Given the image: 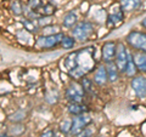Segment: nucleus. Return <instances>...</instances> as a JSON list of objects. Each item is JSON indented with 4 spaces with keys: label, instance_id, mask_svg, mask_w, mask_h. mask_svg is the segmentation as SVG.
<instances>
[{
    "label": "nucleus",
    "instance_id": "5701e85b",
    "mask_svg": "<svg viewBox=\"0 0 146 137\" xmlns=\"http://www.w3.org/2000/svg\"><path fill=\"white\" fill-rule=\"evenodd\" d=\"M80 84H82V86H83L85 94H89V95L95 94L94 89H93V80L88 79V78H83V79H80Z\"/></svg>",
    "mask_w": 146,
    "mask_h": 137
},
{
    "label": "nucleus",
    "instance_id": "20e7f679",
    "mask_svg": "<svg viewBox=\"0 0 146 137\" xmlns=\"http://www.w3.org/2000/svg\"><path fill=\"white\" fill-rule=\"evenodd\" d=\"M125 41L129 47L134 49L138 52L146 53V33L141 30H131L127 34Z\"/></svg>",
    "mask_w": 146,
    "mask_h": 137
},
{
    "label": "nucleus",
    "instance_id": "39448f33",
    "mask_svg": "<svg viewBox=\"0 0 146 137\" xmlns=\"http://www.w3.org/2000/svg\"><path fill=\"white\" fill-rule=\"evenodd\" d=\"M65 96H66V99L68 102H83L85 91L80 83L72 81V83L67 86V89L65 91Z\"/></svg>",
    "mask_w": 146,
    "mask_h": 137
},
{
    "label": "nucleus",
    "instance_id": "c756f323",
    "mask_svg": "<svg viewBox=\"0 0 146 137\" xmlns=\"http://www.w3.org/2000/svg\"><path fill=\"white\" fill-rule=\"evenodd\" d=\"M0 137H13V136L7 135V134H1V136H0Z\"/></svg>",
    "mask_w": 146,
    "mask_h": 137
},
{
    "label": "nucleus",
    "instance_id": "cd10ccee",
    "mask_svg": "<svg viewBox=\"0 0 146 137\" xmlns=\"http://www.w3.org/2000/svg\"><path fill=\"white\" fill-rule=\"evenodd\" d=\"M42 137H56V136H55V131L52 129H48L42 134Z\"/></svg>",
    "mask_w": 146,
    "mask_h": 137
},
{
    "label": "nucleus",
    "instance_id": "4468645a",
    "mask_svg": "<svg viewBox=\"0 0 146 137\" xmlns=\"http://www.w3.org/2000/svg\"><path fill=\"white\" fill-rule=\"evenodd\" d=\"M106 69H107V75H108V81L110 83H116L118 80V78H119V74L121 72L118 69L117 65L113 62H110V63H106Z\"/></svg>",
    "mask_w": 146,
    "mask_h": 137
},
{
    "label": "nucleus",
    "instance_id": "f03ea898",
    "mask_svg": "<svg viewBox=\"0 0 146 137\" xmlns=\"http://www.w3.org/2000/svg\"><path fill=\"white\" fill-rule=\"evenodd\" d=\"M95 32L94 24L89 21H80L71 29V34L78 41H85L93 36Z\"/></svg>",
    "mask_w": 146,
    "mask_h": 137
},
{
    "label": "nucleus",
    "instance_id": "1a4fd4ad",
    "mask_svg": "<svg viewBox=\"0 0 146 137\" xmlns=\"http://www.w3.org/2000/svg\"><path fill=\"white\" fill-rule=\"evenodd\" d=\"M117 47H118V43H116V41L104 43L102 47H101V58H102L105 65L115 61L116 55H117Z\"/></svg>",
    "mask_w": 146,
    "mask_h": 137
},
{
    "label": "nucleus",
    "instance_id": "ddd939ff",
    "mask_svg": "<svg viewBox=\"0 0 146 137\" xmlns=\"http://www.w3.org/2000/svg\"><path fill=\"white\" fill-rule=\"evenodd\" d=\"M78 15H77V12L74 10H71L65 13V16L62 18V26L65 27V28H73L77 23H78Z\"/></svg>",
    "mask_w": 146,
    "mask_h": 137
},
{
    "label": "nucleus",
    "instance_id": "aec40b11",
    "mask_svg": "<svg viewBox=\"0 0 146 137\" xmlns=\"http://www.w3.org/2000/svg\"><path fill=\"white\" fill-rule=\"evenodd\" d=\"M9 7H10L11 12L15 16H21V15L25 13V7H23V5H22V3L20 1V0H11Z\"/></svg>",
    "mask_w": 146,
    "mask_h": 137
},
{
    "label": "nucleus",
    "instance_id": "7ed1b4c3",
    "mask_svg": "<svg viewBox=\"0 0 146 137\" xmlns=\"http://www.w3.org/2000/svg\"><path fill=\"white\" fill-rule=\"evenodd\" d=\"M63 38H65V34L62 32L49 35H42L35 40V46L40 50H52L60 46Z\"/></svg>",
    "mask_w": 146,
    "mask_h": 137
},
{
    "label": "nucleus",
    "instance_id": "393cba45",
    "mask_svg": "<svg viewBox=\"0 0 146 137\" xmlns=\"http://www.w3.org/2000/svg\"><path fill=\"white\" fill-rule=\"evenodd\" d=\"M72 129V120L71 119H66L63 120L60 124V130L62 134H70Z\"/></svg>",
    "mask_w": 146,
    "mask_h": 137
},
{
    "label": "nucleus",
    "instance_id": "4be33fe9",
    "mask_svg": "<svg viewBox=\"0 0 146 137\" xmlns=\"http://www.w3.org/2000/svg\"><path fill=\"white\" fill-rule=\"evenodd\" d=\"M76 41H77V40L73 38L72 35H65V38L62 39V43H61L60 46H61L62 49H66V50L73 49V46L76 45Z\"/></svg>",
    "mask_w": 146,
    "mask_h": 137
},
{
    "label": "nucleus",
    "instance_id": "b1692460",
    "mask_svg": "<svg viewBox=\"0 0 146 137\" xmlns=\"http://www.w3.org/2000/svg\"><path fill=\"white\" fill-rule=\"evenodd\" d=\"M44 1L43 0H28V3H27V7L29 9V10H33V11H38L40 7L43 6Z\"/></svg>",
    "mask_w": 146,
    "mask_h": 137
},
{
    "label": "nucleus",
    "instance_id": "a211bd4d",
    "mask_svg": "<svg viewBox=\"0 0 146 137\" xmlns=\"http://www.w3.org/2000/svg\"><path fill=\"white\" fill-rule=\"evenodd\" d=\"M134 60L136 63L139 72L146 74V53L145 52H138L134 55Z\"/></svg>",
    "mask_w": 146,
    "mask_h": 137
},
{
    "label": "nucleus",
    "instance_id": "f8f14e48",
    "mask_svg": "<svg viewBox=\"0 0 146 137\" xmlns=\"http://www.w3.org/2000/svg\"><path fill=\"white\" fill-rule=\"evenodd\" d=\"M67 111L71 115L76 117V115H80V114L88 113L89 109L82 102H70L68 103V107H67Z\"/></svg>",
    "mask_w": 146,
    "mask_h": 137
},
{
    "label": "nucleus",
    "instance_id": "a878e982",
    "mask_svg": "<svg viewBox=\"0 0 146 137\" xmlns=\"http://www.w3.org/2000/svg\"><path fill=\"white\" fill-rule=\"evenodd\" d=\"M39 27H48L51 24V16H43L40 17L39 20H36Z\"/></svg>",
    "mask_w": 146,
    "mask_h": 137
},
{
    "label": "nucleus",
    "instance_id": "6ab92c4d",
    "mask_svg": "<svg viewBox=\"0 0 146 137\" xmlns=\"http://www.w3.org/2000/svg\"><path fill=\"white\" fill-rule=\"evenodd\" d=\"M39 13L40 16H52L55 12H56V6L54 5V4L51 3H44L43 6L39 9L38 11H36Z\"/></svg>",
    "mask_w": 146,
    "mask_h": 137
},
{
    "label": "nucleus",
    "instance_id": "412c9836",
    "mask_svg": "<svg viewBox=\"0 0 146 137\" xmlns=\"http://www.w3.org/2000/svg\"><path fill=\"white\" fill-rule=\"evenodd\" d=\"M7 119L10 120L11 123H21V121H23L26 119V112L25 111H17L15 113H12L10 114V115L7 117Z\"/></svg>",
    "mask_w": 146,
    "mask_h": 137
},
{
    "label": "nucleus",
    "instance_id": "0eeeda50",
    "mask_svg": "<svg viewBox=\"0 0 146 137\" xmlns=\"http://www.w3.org/2000/svg\"><path fill=\"white\" fill-rule=\"evenodd\" d=\"M112 10V7H111ZM123 9L121 7V4H115V6H113V10L111 12H108V15L106 17V24L108 28H113V27L118 26L119 23H122L123 20H124V13H123Z\"/></svg>",
    "mask_w": 146,
    "mask_h": 137
},
{
    "label": "nucleus",
    "instance_id": "423d86ee",
    "mask_svg": "<svg viewBox=\"0 0 146 137\" xmlns=\"http://www.w3.org/2000/svg\"><path fill=\"white\" fill-rule=\"evenodd\" d=\"M130 51L125 47L124 44L118 43V47H117V55L115 58V63L117 65L118 69L122 74H124V72L127 69L128 62H129V57H130Z\"/></svg>",
    "mask_w": 146,
    "mask_h": 137
},
{
    "label": "nucleus",
    "instance_id": "f3484780",
    "mask_svg": "<svg viewBox=\"0 0 146 137\" xmlns=\"http://www.w3.org/2000/svg\"><path fill=\"white\" fill-rule=\"evenodd\" d=\"M21 23L23 24L25 30L28 32V33H32V34L38 33V30L40 28V27L38 26V22H34L33 20H29V18H27V17L21 21Z\"/></svg>",
    "mask_w": 146,
    "mask_h": 137
},
{
    "label": "nucleus",
    "instance_id": "2eb2a0df",
    "mask_svg": "<svg viewBox=\"0 0 146 137\" xmlns=\"http://www.w3.org/2000/svg\"><path fill=\"white\" fill-rule=\"evenodd\" d=\"M119 4H121V7L123 9V11L131 12V11H135L140 6L141 0H119Z\"/></svg>",
    "mask_w": 146,
    "mask_h": 137
},
{
    "label": "nucleus",
    "instance_id": "dca6fc26",
    "mask_svg": "<svg viewBox=\"0 0 146 137\" xmlns=\"http://www.w3.org/2000/svg\"><path fill=\"white\" fill-rule=\"evenodd\" d=\"M138 72H139V69H138V67H136V63H135V60H134V55L130 53L129 62H128L124 75H127L128 78H134V76H136V73Z\"/></svg>",
    "mask_w": 146,
    "mask_h": 137
},
{
    "label": "nucleus",
    "instance_id": "9b49d317",
    "mask_svg": "<svg viewBox=\"0 0 146 137\" xmlns=\"http://www.w3.org/2000/svg\"><path fill=\"white\" fill-rule=\"evenodd\" d=\"M93 81L99 86H104V85H106L108 83V75H107L106 66L101 65L94 70Z\"/></svg>",
    "mask_w": 146,
    "mask_h": 137
},
{
    "label": "nucleus",
    "instance_id": "9d476101",
    "mask_svg": "<svg viewBox=\"0 0 146 137\" xmlns=\"http://www.w3.org/2000/svg\"><path fill=\"white\" fill-rule=\"evenodd\" d=\"M131 89L138 98H146V76L136 75L131 79Z\"/></svg>",
    "mask_w": 146,
    "mask_h": 137
},
{
    "label": "nucleus",
    "instance_id": "f257e3e1",
    "mask_svg": "<svg viewBox=\"0 0 146 137\" xmlns=\"http://www.w3.org/2000/svg\"><path fill=\"white\" fill-rule=\"evenodd\" d=\"M95 52V46H88L71 52L65 60V68L68 75L76 80H80L85 78L86 74L96 69Z\"/></svg>",
    "mask_w": 146,
    "mask_h": 137
},
{
    "label": "nucleus",
    "instance_id": "6e6552de",
    "mask_svg": "<svg viewBox=\"0 0 146 137\" xmlns=\"http://www.w3.org/2000/svg\"><path fill=\"white\" fill-rule=\"evenodd\" d=\"M91 123V117L88 113L80 114V115H76L72 119V129L70 134L72 136H74L77 134H79L80 131H83L85 127H88V125Z\"/></svg>",
    "mask_w": 146,
    "mask_h": 137
},
{
    "label": "nucleus",
    "instance_id": "bb28decb",
    "mask_svg": "<svg viewBox=\"0 0 146 137\" xmlns=\"http://www.w3.org/2000/svg\"><path fill=\"white\" fill-rule=\"evenodd\" d=\"M73 137H93V129H90V127H85L83 131H80L79 134L74 135Z\"/></svg>",
    "mask_w": 146,
    "mask_h": 137
},
{
    "label": "nucleus",
    "instance_id": "c85d7f7f",
    "mask_svg": "<svg viewBox=\"0 0 146 137\" xmlns=\"http://www.w3.org/2000/svg\"><path fill=\"white\" fill-rule=\"evenodd\" d=\"M141 26H143V27H144V28L146 29V17L144 18V20H143V21H141Z\"/></svg>",
    "mask_w": 146,
    "mask_h": 137
}]
</instances>
